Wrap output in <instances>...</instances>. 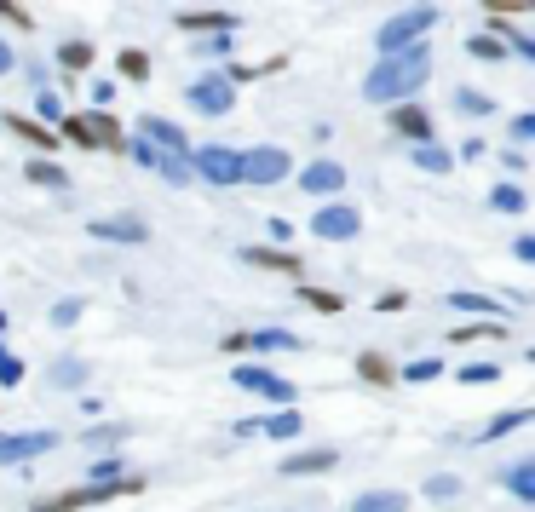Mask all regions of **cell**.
Masks as SVG:
<instances>
[{"label":"cell","instance_id":"6da1fadb","mask_svg":"<svg viewBox=\"0 0 535 512\" xmlns=\"http://www.w3.org/2000/svg\"><path fill=\"white\" fill-rule=\"evenodd\" d=\"M426 81H432V52L420 41V47H409V52L380 58V64L363 75V98H369V104H409Z\"/></svg>","mask_w":535,"mask_h":512},{"label":"cell","instance_id":"7a4b0ae2","mask_svg":"<svg viewBox=\"0 0 535 512\" xmlns=\"http://www.w3.org/2000/svg\"><path fill=\"white\" fill-rule=\"evenodd\" d=\"M432 29H438V6H432V0H415V6H403L397 18H386V24H380L374 47H380V58H392V52L420 47V41H426Z\"/></svg>","mask_w":535,"mask_h":512},{"label":"cell","instance_id":"3957f363","mask_svg":"<svg viewBox=\"0 0 535 512\" xmlns=\"http://www.w3.org/2000/svg\"><path fill=\"white\" fill-rule=\"evenodd\" d=\"M144 489V478H116V484H75V489H64V495H41L35 501V512H81V507H104V501H116V495H139Z\"/></svg>","mask_w":535,"mask_h":512},{"label":"cell","instance_id":"277c9868","mask_svg":"<svg viewBox=\"0 0 535 512\" xmlns=\"http://www.w3.org/2000/svg\"><path fill=\"white\" fill-rule=\"evenodd\" d=\"M190 173L213 190H231V185H242V150H231V144H202V150H190Z\"/></svg>","mask_w":535,"mask_h":512},{"label":"cell","instance_id":"5b68a950","mask_svg":"<svg viewBox=\"0 0 535 512\" xmlns=\"http://www.w3.org/2000/svg\"><path fill=\"white\" fill-rule=\"evenodd\" d=\"M231 386H242V392H254V397H265V403H277V409H294V397H300V386L294 380H282L277 369H265V363H236V374H231Z\"/></svg>","mask_w":535,"mask_h":512},{"label":"cell","instance_id":"8992f818","mask_svg":"<svg viewBox=\"0 0 535 512\" xmlns=\"http://www.w3.org/2000/svg\"><path fill=\"white\" fill-rule=\"evenodd\" d=\"M288 173H294V156H288L282 144H254V150H242V185L271 190V185H282Z\"/></svg>","mask_w":535,"mask_h":512},{"label":"cell","instance_id":"52a82bcc","mask_svg":"<svg viewBox=\"0 0 535 512\" xmlns=\"http://www.w3.org/2000/svg\"><path fill=\"white\" fill-rule=\"evenodd\" d=\"M357 231H363L357 202H323V208L311 213V236H323V242H351Z\"/></svg>","mask_w":535,"mask_h":512},{"label":"cell","instance_id":"ba28073f","mask_svg":"<svg viewBox=\"0 0 535 512\" xmlns=\"http://www.w3.org/2000/svg\"><path fill=\"white\" fill-rule=\"evenodd\" d=\"M52 449H58V432H0V466H18V472Z\"/></svg>","mask_w":535,"mask_h":512},{"label":"cell","instance_id":"9c48e42d","mask_svg":"<svg viewBox=\"0 0 535 512\" xmlns=\"http://www.w3.org/2000/svg\"><path fill=\"white\" fill-rule=\"evenodd\" d=\"M185 98H190V110H202V116H231L236 110V87L225 75H196Z\"/></svg>","mask_w":535,"mask_h":512},{"label":"cell","instance_id":"30bf717a","mask_svg":"<svg viewBox=\"0 0 535 512\" xmlns=\"http://www.w3.org/2000/svg\"><path fill=\"white\" fill-rule=\"evenodd\" d=\"M87 231H93L98 242H121V248H144V242H150V225H144L139 213H116V219H93Z\"/></svg>","mask_w":535,"mask_h":512},{"label":"cell","instance_id":"8fae6325","mask_svg":"<svg viewBox=\"0 0 535 512\" xmlns=\"http://www.w3.org/2000/svg\"><path fill=\"white\" fill-rule=\"evenodd\" d=\"M139 139H150L156 150H167V156H185V162H190V150H196V144L185 139V127H179V121H167V116H144L139 121Z\"/></svg>","mask_w":535,"mask_h":512},{"label":"cell","instance_id":"7c38bea8","mask_svg":"<svg viewBox=\"0 0 535 512\" xmlns=\"http://www.w3.org/2000/svg\"><path fill=\"white\" fill-rule=\"evenodd\" d=\"M300 190L305 196H340L346 190V167L334 162V156H317L311 167H300Z\"/></svg>","mask_w":535,"mask_h":512},{"label":"cell","instance_id":"4fadbf2b","mask_svg":"<svg viewBox=\"0 0 535 512\" xmlns=\"http://www.w3.org/2000/svg\"><path fill=\"white\" fill-rule=\"evenodd\" d=\"M305 340L300 334H288V328H254V334H242V357L254 363V357H271V351H300Z\"/></svg>","mask_w":535,"mask_h":512},{"label":"cell","instance_id":"5bb4252c","mask_svg":"<svg viewBox=\"0 0 535 512\" xmlns=\"http://www.w3.org/2000/svg\"><path fill=\"white\" fill-rule=\"evenodd\" d=\"M0 127H6V133H18L24 144H35L41 156H52V150H58V133H52V127H41L35 116H18V110H0Z\"/></svg>","mask_w":535,"mask_h":512},{"label":"cell","instance_id":"9a60e30c","mask_svg":"<svg viewBox=\"0 0 535 512\" xmlns=\"http://www.w3.org/2000/svg\"><path fill=\"white\" fill-rule=\"evenodd\" d=\"M87 116V133H93V150H110V156H127V139H121L116 110H81Z\"/></svg>","mask_w":535,"mask_h":512},{"label":"cell","instance_id":"2e32d148","mask_svg":"<svg viewBox=\"0 0 535 512\" xmlns=\"http://www.w3.org/2000/svg\"><path fill=\"white\" fill-rule=\"evenodd\" d=\"M173 24L185 29V35H236L242 18H236V12H179Z\"/></svg>","mask_w":535,"mask_h":512},{"label":"cell","instance_id":"e0dca14e","mask_svg":"<svg viewBox=\"0 0 535 512\" xmlns=\"http://www.w3.org/2000/svg\"><path fill=\"white\" fill-rule=\"evenodd\" d=\"M340 466V449H300L282 461V478H317V472H334Z\"/></svg>","mask_w":535,"mask_h":512},{"label":"cell","instance_id":"ac0fdd59","mask_svg":"<svg viewBox=\"0 0 535 512\" xmlns=\"http://www.w3.org/2000/svg\"><path fill=\"white\" fill-rule=\"evenodd\" d=\"M392 133H403L409 144H432V116L420 104H397L392 110Z\"/></svg>","mask_w":535,"mask_h":512},{"label":"cell","instance_id":"d6986e66","mask_svg":"<svg viewBox=\"0 0 535 512\" xmlns=\"http://www.w3.org/2000/svg\"><path fill=\"white\" fill-rule=\"evenodd\" d=\"M47 380L58 386V392H75V386H87V380H93V363H87V357H52Z\"/></svg>","mask_w":535,"mask_h":512},{"label":"cell","instance_id":"ffe728a7","mask_svg":"<svg viewBox=\"0 0 535 512\" xmlns=\"http://www.w3.org/2000/svg\"><path fill=\"white\" fill-rule=\"evenodd\" d=\"M501 489H507L512 501L535 507V455H530V461H512L507 472H501Z\"/></svg>","mask_w":535,"mask_h":512},{"label":"cell","instance_id":"44dd1931","mask_svg":"<svg viewBox=\"0 0 535 512\" xmlns=\"http://www.w3.org/2000/svg\"><path fill=\"white\" fill-rule=\"evenodd\" d=\"M24 179H29V185H41V190L70 196V173H64L58 162H47V156H29V162H24Z\"/></svg>","mask_w":535,"mask_h":512},{"label":"cell","instance_id":"7402d4cb","mask_svg":"<svg viewBox=\"0 0 535 512\" xmlns=\"http://www.w3.org/2000/svg\"><path fill=\"white\" fill-rule=\"evenodd\" d=\"M449 305H455V311H466V317H478V323H507V317H501V305L489 300V294H472V288H455V294H449Z\"/></svg>","mask_w":535,"mask_h":512},{"label":"cell","instance_id":"603a6c76","mask_svg":"<svg viewBox=\"0 0 535 512\" xmlns=\"http://www.w3.org/2000/svg\"><path fill=\"white\" fill-rule=\"evenodd\" d=\"M242 259H248V265H265V271H282V277H300L305 271L300 254H288V248H242Z\"/></svg>","mask_w":535,"mask_h":512},{"label":"cell","instance_id":"cb8c5ba5","mask_svg":"<svg viewBox=\"0 0 535 512\" xmlns=\"http://www.w3.org/2000/svg\"><path fill=\"white\" fill-rule=\"evenodd\" d=\"M351 512H409V495L403 489H363L351 501Z\"/></svg>","mask_w":535,"mask_h":512},{"label":"cell","instance_id":"d4e9b609","mask_svg":"<svg viewBox=\"0 0 535 512\" xmlns=\"http://www.w3.org/2000/svg\"><path fill=\"white\" fill-rule=\"evenodd\" d=\"M300 432H305L300 409H277V415L259 420V438H282V443H288V438H300Z\"/></svg>","mask_w":535,"mask_h":512},{"label":"cell","instance_id":"484cf974","mask_svg":"<svg viewBox=\"0 0 535 512\" xmlns=\"http://www.w3.org/2000/svg\"><path fill=\"white\" fill-rule=\"evenodd\" d=\"M93 58H98L93 41H64V47H58V70H64V75H87V70H93Z\"/></svg>","mask_w":535,"mask_h":512},{"label":"cell","instance_id":"4316f807","mask_svg":"<svg viewBox=\"0 0 535 512\" xmlns=\"http://www.w3.org/2000/svg\"><path fill=\"white\" fill-rule=\"evenodd\" d=\"M357 374H363L369 386H392V380H397L392 357H380V351H363V357H357Z\"/></svg>","mask_w":535,"mask_h":512},{"label":"cell","instance_id":"83f0119b","mask_svg":"<svg viewBox=\"0 0 535 512\" xmlns=\"http://www.w3.org/2000/svg\"><path fill=\"white\" fill-rule=\"evenodd\" d=\"M116 70H121V81H150V52L121 47V52H116Z\"/></svg>","mask_w":535,"mask_h":512},{"label":"cell","instance_id":"f1b7e54d","mask_svg":"<svg viewBox=\"0 0 535 512\" xmlns=\"http://www.w3.org/2000/svg\"><path fill=\"white\" fill-rule=\"evenodd\" d=\"M530 420H535V409H507V415H495V420H489V426H484V432H478V438H507V432H518V426H530Z\"/></svg>","mask_w":535,"mask_h":512},{"label":"cell","instance_id":"f546056e","mask_svg":"<svg viewBox=\"0 0 535 512\" xmlns=\"http://www.w3.org/2000/svg\"><path fill=\"white\" fill-rule=\"evenodd\" d=\"M415 167H420V173H449V167H455V156L432 139V144H415Z\"/></svg>","mask_w":535,"mask_h":512},{"label":"cell","instance_id":"4dcf8cb0","mask_svg":"<svg viewBox=\"0 0 535 512\" xmlns=\"http://www.w3.org/2000/svg\"><path fill=\"white\" fill-rule=\"evenodd\" d=\"M466 52H472V58H484V64H507V58H512L501 35H472V41H466Z\"/></svg>","mask_w":535,"mask_h":512},{"label":"cell","instance_id":"1f68e13d","mask_svg":"<svg viewBox=\"0 0 535 512\" xmlns=\"http://www.w3.org/2000/svg\"><path fill=\"white\" fill-rule=\"evenodd\" d=\"M455 110H466V116H495V98L489 93H478V87H455Z\"/></svg>","mask_w":535,"mask_h":512},{"label":"cell","instance_id":"d6a6232c","mask_svg":"<svg viewBox=\"0 0 535 512\" xmlns=\"http://www.w3.org/2000/svg\"><path fill=\"white\" fill-rule=\"evenodd\" d=\"M449 340H455V346H472V340H507V323H466V328H455Z\"/></svg>","mask_w":535,"mask_h":512},{"label":"cell","instance_id":"836d02e7","mask_svg":"<svg viewBox=\"0 0 535 512\" xmlns=\"http://www.w3.org/2000/svg\"><path fill=\"white\" fill-rule=\"evenodd\" d=\"M489 208H495V213H524V208H530V196H524L518 185H495V190H489Z\"/></svg>","mask_w":535,"mask_h":512},{"label":"cell","instance_id":"e575fe53","mask_svg":"<svg viewBox=\"0 0 535 512\" xmlns=\"http://www.w3.org/2000/svg\"><path fill=\"white\" fill-rule=\"evenodd\" d=\"M438 374H443V357H415V363L397 374V380H409V386H426V380H438Z\"/></svg>","mask_w":535,"mask_h":512},{"label":"cell","instance_id":"d590c367","mask_svg":"<svg viewBox=\"0 0 535 512\" xmlns=\"http://www.w3.org/2000/svg\"><path fill=\"white\" fill-rule=\"evenodd\" d=\"M426 501H461V478H455V472L426 478Z\"/></svg>","mask_w":535,"mask_h":512},{"label":"cell","instance_id":"8d00e7d4","mask_svg":"<svg viewBox=\"0 0 535 512\" xmlns=\"http://www.w3.org/2000/svg\"><path fill=\"white\" fill-rule=\"evenodd\" d=\"M489 18H535V0H484Z\"/></svg>","mask_w":535,"mask_h":512},{"label":"cell","instance_id":"74e56055","mask_svg":"<svg viewBox=\"0 0 535 512\" xmlns=\"http://www.w3.org/2000/svg\"><path fill=\"white\" fill-rule=\"evenodd\" d=\"M300 300L311 305V311H346V300H340V294H328V288H300Z\"/></svg>","mask_w":535,"mask_h":512},{"label":"cell","instance_id":"f35d334b","mask_svg":"<svg viewBox=\"0 0 535 512\" xmlns=\"http://www.w3.org/2000/svg\"><path fill=\"white\" fill-rule=\"evenodd\" d=\"M35 110H41V127H58V121H64V98L41 93V98H35Z\"/></svg>","mask_w":535,"mask_h":512},{"label":"cell","instance_id":"ab89813d","mask_svg":"<svg viewBox=\"0 0 535 512\" xmlns=\"http://www.w3.org/2000/svg\"><path fill=\"white\" fill-rule=\"evenodd\" d=\"M461 380L466 386H489V380H501V363H466Z\"/></svg>","mask_w":535,"mask_h":512},{"label":"cell","instance_id":"60d3db41","mask_svg":"<svg viewBox=\"0 0 535 512\" xmlns=\"http://www.w3.org/2000/svg\"><path fill=\"white\" fill-rule=\"evenodd\" d=\"M507 133H512V144H535V110L512 116V121H507Z\"/></svg>","mask_w":535,"mask_h":512},{"label":"cell","instance_id":"b9f144b4","mask_svg":"<svg viewBox=\"0 0 535 512\" xmlns=\"http://www.w3.org/2000/svg\"><path fill=\"white\" fill-rule=\"evenodd\" d=\"M24 357H12V351H6V357H0V386H24Z\"/></svg>","mask_w":535,"mask_h":512},{"label":"cell","instance_id":"7bdbcfd3","mask_svg":"<svg viewBox=\"0 0 535 512\" xmlns=\"http://www.w3.org/2000/svg\"><path fill=\"white\" fill-rule=\"evenodd\" d=\"M70 323H81V300H58L52 305V328H70Z\"/></svg>","mask_w":535,"mask_h":512},{"label":"cell","instance_id":"ee69618b","mask_svg":"<svg viewBox=\"0 0 535 512\" xmlns=\"http://www.w3.org/2000/svg\"><path fill=\"white\" fill-rule=\"evenodd\" d=\"M0 18H6V24H18L29 35V29H35V18H29L24 6H18V0H0Z\"/></svg>","mask_w":535,"mask_h":512},{"label":"cell","instance_id":"f6af8a7d","mask_svg":"<svg viewBox=\"0 0 535 512\" xmlns=\"http://www.w3.org/2000/svg\"><path fill=\"white\" fill-rule=\"evenodd\" d=\"M93 110H116V81H93Z\"/></svg>","mask_w":535,"mask_h":512},{"label":"cell","instance_id":"bcb514c9","mask_svg":"<svg viewBox=\"0 0 535 512\" xmlns=\"http://www.w3.org/2000/svg\"><path fill=\"white\" fill-rule=\"evenodd\" d=\"M121 438H127L121 426H98V432H87V443H93V449H116Z\"/></svg>","mask_w":535,"mask_h":512},{"label":"cell","instance_id":"7dc6e473","mask_svg":"<svg viewBox=\"0 0 535 512\" xmlns=\"http://www.w3.org/2000/svg\"><path fill=\"white\" fill-rule=\"evenodd\" d=\"M87 478H93V484H116V478H127V472H121V461H98Z\"/></svg>","mask_w":535,"mask_h":512},{"label":"cell","instance_id":"c3c4849f","mask_svg":"<svg viewBox=\"0 0 535 512\" xmlns=\"http://www.w3.org/2000/svg\"><path fill=\"white\" fill-rule=\"evenodd\" d=\"M202 52H208V58H225V52H231V35H202Z\"/></svg>","mask_w":535,"mask_h":512},{"label":"cell","instance_id":"681fc988","mask_svg":"<svg viewBox=\"0 0 535 512\" xmlns=\"http://www.w3.org/2000/svg\"><path fill=\"white\" fill-rule=\"evenodd\" d=\"M512 254L524 259V265H535V231H524L518 242H512Z\"/></svg>","mask_w":535,"mask_h":512},{"label":"cell","instance_id":"f907efd6","mask_svg":"<svg viewBox=\"0 0 535 512\" xmlns=\"http://www.w3.org/2000/svg\"><path fill=\"white\" fill-rule=\"evenodd\" d=\"M374 305H380V311H403V305H409V294H380Z\"/></svg>","mask_w":535,"mask_h":512},{"label":"cell","instance_id":"816d5d0a","mask_svg":"<svg viewBox=\"0 0 535 512\" xmlns=\"http://www.w3.org/2000/svg\"><path fill=\"white\" fill-rule=\"evenodd\" d=\"M12 70H18V52H12L6 41H0V75H12Z\"/></svg>","mask_w":535,"mask_h":512},{"label":"cell","instance_id":"f5cc1de1","mask_svg":"<svg viewBox=\"0 0 535 512\" xmlns=\"http://www.w3.org/2000/svg\"><path fill=\"white\" fill-rule=\"evenodd\" d=\"M0 334H6V311H0Z\"/></svg>","mask_w":535,"mask_h":512},{"label":"cell","instance_id":"db71d44e","mask_svg":"<svg viewBox=\"0 0 535 512\" xmlns=\"http://www.w3.org/2000/svg\"><path fill=\"white\" fill-rule=\"evenodd\" d=\"M530 363H535V346H530Z\"/></svg>","mask_w":535,"mask_h":512},{"label":"cell","instance_id":"11a10c76","mask_svg":"<svg viewBox=\"0 0 535 512\" xmlns=\"http://www.w3.org/2000/svg\"><path fill=\"white\" fill-rule=\"evenodd\" d=\"M0 357H6V346H0Z\"/></svg>","mask_w":535,"mask_h":512}]
</instances>
